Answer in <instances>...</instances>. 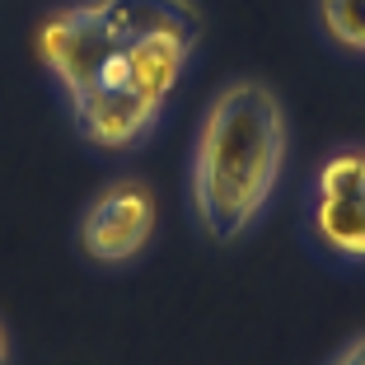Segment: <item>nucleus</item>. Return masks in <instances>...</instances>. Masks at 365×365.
Returning <instances> with one entry per match:
<instances>
[{"instance_id":"nucleus-4","label":"nucleus","mask_w":365,"mask_h":365,"mask_svg":"<svg viewBox=\"0 0 365 365\" xmlns=\"http://www.w3.org/2000/svg\"><path fill=\"white\" fill-rule=\"evenodd\" d=\"M155 220H160V206H155L150 182L122 173L85 202L76 220V248L94 267H131L155 244Z\"/></svg>"},{"instance_id":"nucleus-6","label":"nucleus","mask_w":365,"mask_h":365,"mask_svg":"<svg viewBox=\"0 0 365 365\" xmlns=\"http://www.w3.org/2000/svg\"><path fill=\"white\" fill-rule=\"evenodd\" d=\"M328 365H365V333L351 337L346 346H337V356H328Z\"/></svg>"},{"instance_id":"nucleus-5","label":"nucleus","mask_w":365,"mask_h":365,"mask_svg":"<svg viewBox=\"0 0 365 365\" xmlns=\"http://www.w3.org/2000/svg\"><path fill=\"white\" fill-rule=\"evenodd\" d=\"M314 24L328 38V47L365 56V0H314Z\"/></svg>"},{"instance_id":"nucleus-2","label":"nucleus","mask_w":365,"mask_h":365,"mask_svg":"<svg viewBox=\"0 0 365 365\" xmlns=\"http://www.w3.org/2000/svg\"><path fill=\"white\" fill-rule=\"evenodd\" d=\"M290 160V122L277 89L230 80L197 118L187 150V206L211 244H239L267 215Z\"/></svg>"},{"instance_id":"nucleus-7","label":"nucleus","mask_w":365,"mask_h":365,"mask_svg":"<svg viewBox=\"0 0 365 365\" xmlns=\"http://www.w3.org/2000/svg\"><path fill=\"white\" fill-rule=\"evenodd\" d=\"M0 365H10V333H5V323H0Z\"/></svg>"},{"instance_id":"nucleus-3","label":"nucleus","mask_w":365,"mask_h":365,"mask_svg":"<svg viewBox=\"0 0 365 365\" xmlns=\"http://www.w3.org/2000/svg\"><path fill=\"white\" fill-rule=\"evenodd\" d=\"M300 225L333 267H365V140H342L309 169Z\"/></svg>"},{"instance_id":"nucleus-1","label":"nucleus","mask_w":365,"mask_h":365,"mask_svg":"<svg viewBox=\"0 0 365 365\" xmlns=\"http://www.w3.org/2000/svg\"><path fill=\"white\" fill-rule=\"evenodd\" d=\"M197 0H66L33 29V56L85 145L131 155L160 131L202 47Z\"/></svg>"}]
</instances>
